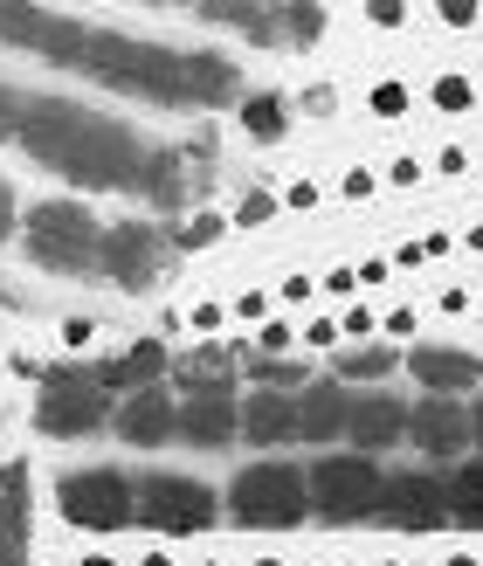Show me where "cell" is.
I'll use <instances>...</instances> for the list:
<instances>
[{"mask_svg": "<svg viewBox=\"0 0 483 566\" xmlns=\"http://www.w3.org/2000/svg\"><path fill=\"white\" fill-rule=\"evenodd\" d=\"M83 70H91L97 83H111V91H125V97L187 104V55L159 49V42H132V35H111V28H91Z\"/></svg>", "mask_w": 483, "mask_h": 566, "instance_id": "7a4b0ae2", "label": "cell"}, {"mask_svg": "<svg viewBox=\"0 0 483 566\" xmlns=\"http://www.w3.org/2000/svg\"><path fill=\"white\" fill-rule=\"evenodd\" d=\"M387 180H393V187H414V180H421V166H414V159H393V174H387Z\"/></svg>", "mask_w": 483, "mask_h": 566, "instance_id": "ab89813d", "label": "cell"}, {"mask_svg": "<svg viewBox=\"0 0 483 566\" xmlns=\"http://www.w3.org/2000/svg\"><path fill=\"white\" fill-rule=\"evenodd\" d=\"M401 104H408V91H401V83H380V91H374V111H380V118H393Z\"/></svg>", "mask_w": 483, "mask_h": 566, "instance_id": "d6a6232c", "label": "cell"}, {"mask_svg": "<svg viewBox=\"0 0 483 566\" xmlns=\"http://www.w3.org/2000/svg\"><path fill=\"white\" fill-rule=\"evenodd\" d=\"M401 14H408V0H374V21H380V28H393Z\"/></svg>", "mask_w": 483, "mask_h": 566, "instance_id": "d590c367", "label": "cell"}, {"mask_svg": "<svg viewBox=\"0 0 483 566\" xmlns=\"http://www.w3.org/2000/svg\"><path fill=\"white\" fill-rule=\"evenodd\" d=\"M214 235H221V221L201 214V221H187V235H180V242H187V249H201V242H214Z\"/></svg>", "mask_w": 483, "mask_h": 566, "instance_id": "836d02e7", "label": "cell"}, {"mask_svg": "<svg viewBox=\"0 0 483 566\" xmlns=\"http://www.w3.org/2000/svg\"><path fill=\"white\" fill-rule=\"evenodd\" d=\"M21 146L42 166H55V174H70L76 187H132L138 166H146V146H138L118 118L76 111L63 97L21 104Z\"/></svg>", "mask_w": 483, "mask_h": 566, "instance_id": "6da1fadb", "label": "cell"}, {"mask_svg": "<svg viewBox=\"0 0 483 566\" xmlns=\"http://www.w3.org/2000/svg\"><path fill=\"white\" fill-rule=\"evenodd\" d=\"M255 374H263V387H276V394H283V387L297 380V366H283V359H263V366H255Z\"/></svg>", "mask_w": 483, "mask_h": 566, "instance_id": "4dcf8cb0", "label": "cell"}, {"mask_svg": "<svg viewBox=\"0 0 483 566\" xmlns=\"http://www.w3.org/2000/svg\"><path fill=\"white\" fill-rule=\"evenodd\" d=\"M346 421H353V394L338 387V380H318V387L297 394V436H304V442L346 436Z\"/></svg>", "mask_w": 483, "mask_h": 566, "instance_id": "5bb4252c", "label": "cell"}, {"mask_svg": "<svg viewBox=\"0 0 483 566\" xmlns=\"http://www.w3.org/2000/svg\"><path fill=\"white\" fill-rule=\"evenodd\" d=\"M346 429H353L359 449H387V442H401V436H408V408H401V401H387V394H359Z\"/></svg>", "mask_w": 483, "mask_h": 566, "instance_id": "2e32d148", "label": "cell"}, {"mask_svg": "<svg viewBox=\"0 0 483 566\" xmlns=\"http://www.w3.org/2000/svg\"><path fill=\"white\" fill-rule=\"evenodd\" d=\"M21 242H28V256L55 276H97L104 229L91 221V208H76V201H42V208H28Z\"/></svg>", "mask_w": 483, "mask_h": 566, "instance_id": "3957f363", "label": "cell"}, {"mask_svg": "<svg viewBox=\"0 0 483 566\" xmlns=\"http://www.w3.org/2000/svg\"><path fill=\"white\" fill-rule=\"evenodd\" d=\"M0 42L42 55V63H76L83 70L91 28H76L70 14H49V8H35V0H0Z\"/></svg>", "mask_w": 483, "mask_h": 566, "instance_id": "52a82bcc", "label": "cell"}, {"mask_svg": "<svg viewBox=\"0 0 483 566\" xmlns=\"http://www.w3.org/2000/svg\"><path fill=\"white\" fill-rule=\"evenodd\" d=\"M229 512L242 525H297L311 512V484H304V470L297 463H255L235 476V491H229Z\"/></svg>", "mask_w": 483, "mask_h": 566, "instance_id": "277c9868", "label": "cell"}, {"mask_svg": "<svg viewBox=\"0 0 483 566\" xmlns=\"http://www.w3.org/2000/svg\"><path fill=\"white\" fill-rule=\"evenodd\" d=\"M435 104L442 111H470V76H442L435 83Z\"/></svg>", "mask_w": 483, "mask_h": 566, "instance_id": "83f0119b", "label": "cell"}, {"mask_svg": "<svg viewBox=\"0 0 483 566\" xmlns=\"http://www.w3.org/2000/svg\"><path fill=\"white\" fill-rule=\"evenodd\" d=\"M470 442H483V401L470 408Z\"/></svg>", "mask_w": 483, "mask_h": 566, "instance_id": "60d3db41", "label": "cell"}, {"mask_svg": "<svg viewBox=\"0 0 483 566\" xmlns=\"http://www.w3.org/2000/svg\"><path fill=\"white\" fill-rule=\"evenodd\" d=\"M132 449H159V442H174V429H180V408H174V394H159V387H138V394H125V408H118V421H111Z\"/></svg>", "mask_w": 483, "mask_h": 566, "instance_id": "4fadbf2b", "label": "cell"}, {"mask_svg": "<svg viewBox=\"0 0 483 566\" xmlns=\"http://www.w3.org/2000/svg\"><path fill=\"white\" fill-rule=\"evenodd\" d=\"M55 504H63V518L83 525V532H118L125 518H138V491L132 476L118 470H76L55 484Z\"/></svg>", "mask_w": 483, "mask_h": 566, "instance_id": "8992f818", "label": "cell"}, {"mask_svg": "<svg viewBox=\"0 0 483 566\" xmlns=\"http://www.w3.org/2000/svg\"><path fill=\"white\" fill-rule=\"evenodd\" d=\"M374 512L387 525H401V532H435L449 518V484L442 476H380V504Z\"/></svg>", "mask_w": 483, "mask_h": 566, "instance_id": "8fae6325", "label": "cell"}, {"mask_svg": "<svg viewBox=\"0 0 483 566\" xmlns=\"http://www.w3.org/2000/svg\"><path fill=\"white\" fill-rule=\"evenodd\" d=\"M235 429H242V415H235L229 394H187V401H180V429H174V436H187L193 449H221Z\"/></svg>", "mask_w": 483, "mask_h": 566, "instance_id": "9a60e30c", "label": "cell"}, {"mask_svg": "<svg viewBox=\"0 0 483 566\" xmlns=\"http://www.w3.org/2000/svg\"><path fill=\"white\" fill-rule=\"evenodd\" d=\"M242 436L263 442V449L291 442V436H297V401H291V394H276V387H263V394L242 408Z\"/></svg>", "mask_w": 483, "mask_h": 566, "instance_id": "e0dca14e", "label": "cell"}, {"mask_svg": "<svg viewBox=\"0 0 483 566\" xmlns=\"http://www.w3.org/2000/svg\"><path fill=\"white\" fill-rule=\"evenodd\" d=\"M35 421H42V436H55V442L97 436L104 421H111L104 380H97V374H42V401H35Z\"/></svg>", "mask_w": 483, "mask_h": 566, "instance_id": "5b68a950", "label": "cell"}, {"mask_svg": "<svg viewBox=\"0 0 483 566\" xmlns=\"http://www.w3.org/2000/svg\"><path fill=\"white\" fill-rule=\"evenodd\" d=\"M270 208H276L270 193H249V201H242V221H270Z\"/></svg>", "mask_w": 483, "mask_h": 566, "instance_id": "74e56055", "label": "cell"}, {"mask_svg": "<svg viewBox=\"0 0 483 566\" xmlns=\"http://www.w3.org/2000/svg\"><path fill=\"white\" fill-rule=\"evenodd\" d=\"M138 518L153 532H208L214 525V497L193 476H146L138 484Z\"/></svg>", "mask_w": 483, "mask_h": 566, "instance_id": "9c48e42d", "label": "cell"}, {"mask_svg": "<svg viewBox=\"0 0 483 566\" xmlns=\"http://www.w3.org/2000/svg\"><path fill=\"white\" fill-rule=\"evenodd\" d=\"M366 193H374V174H359V166H353V174H346V201H366Z\"/></svg>", "mask_w": 483, "mask_h": 566, "instance_id": "f35d334b", "label": "cell"}, {"mask_svg": "<svg viewBox=\"0 0 483 566\" xmlns=\"http://www.w3.org/2000/svg\"><path fill=\"white\" fill-rule=\"evenodd\" d=\"M346 374H353V380H380V374H393V353H387V346H366V353L346 359Z\"/></svg>", "mask_w": 483, "mask_h": 566, "instance_id": "4316f807", "label": "cell"}, {"mask_svg": "<svg viewBox=\"0 0 483 566\" xmlns=\"http://www.w3.org/2000/svg\"><path fill=\"white\" fill-rule=\"evenodd\" d=\"M435 14H442L449 28H470V21H476V0H435Z\"/></svg>", "mask_w": 483, "mask_h": 566, "instance_id": "f546056e", "label": "cell"}, {"mask_svg": "<svg viewBox=\"0 0 483 566\" xmlns=\"http://www.w3.org/2000/svg\"><path fill=\"white\" fill-rule=\"evenodd\" d=\"M159 374H166V353H159L153 338H146V346H132V353H118V359H111L97 380H104V387H125V394H138V387H153Z\"/></svg>", "mask_w": 483, "mask_h": 566, "instance_id": "7402d4cb", "label": "cell"}, {"mask_svg": "<svg viewBox=\"0 0 483 566\" xmlns=\"http://www.w3.org/2000/svg\"><path fill=\"white\" fill-rule=\"evenodd\" d=\"M235 91H242V76L229 55H187V104L214 111V104H235Z\"/></svg>", "mask_w": 483, "mask_h": 566, "instance_id": "d6986e66", "label": "cell"}, {"mask_svg": "<svg viewBox=\"0 0 483 566\" xmlns=\"http://www.w3.org/2000/svg\"><path fill=\"white\" fill-rule=\"evenodd\" d=\"M0 566H21V532H14V518H0Z\"/></svg>", "mask_w": 483, "mask_h": 566, "instance_id": "1f68e13d", "label": "cell"}, {"mask_svg": "<svg viewBox=\"0 0 483 566\" xmlns=\"http://www.w3.org/2000/svg\"><path fill=\"white\" fill-rule=\"evenodd\" d=\"M97 270L111 283H125V291H146V283L159 276V229L153 221H118V229H104Z\"/></svg>", "mask_w": 483, "mask_h": 566, "instance_id": "30bf717a", "label": "cell"}, {"mask_svg": "<svg viewBox=\"0 0 483 566\" xmlns=\"http://www.w3.org/2000/svg\"><path fill=\"white\" fill-rule=\"evenodd\" d=\"M242 125H249L255 138H276V132H283V97H249V104H242Z\"/></svg>", "mask_w": 483, "mask_h": 566, "instance_id": "484cf974", "label": "cell"}, {"mask_svg": "<svg viewBox=\"0 0 483 566\" xmlns=\"http://www.w3.org/2000/svg\"><path fill=\"white\" fill-rule=\"evenodd\" d=\"M318 28H325L318 0H291V8H276V42H318Z\"/></svg>", "mask_w": 483, "mask_h": 566, "instance_id": "cb8c5ba5", "label": "cell"}, {"mask_svg": "<svg viewBox=\"0 0 483 566\" xmlns=\"http://www.w3.org/2000/svg\"><path fill=\"white\" fill-rule=\"evenodd\" d=\"M304 484H311V512H325V518H366L380 504V470L366 463V457H325L318 470H304Z\"/></svg>", "mask_w": 483, "mask_h": 566, "instance_id": "ba28073f", "label": "cell"}, {"mask_svg": "<svg viewBox=\"0 0 483 566\" xmlns=\"http://www.w3.org/2000/svg\"><path fill=\"white\" fill-rule=\"evenodd\" d=\"M14 235V193H8V180H0V242Z\"/></svg>", "mask_w": 483, "mask_h": 566, "instance_id": "8d00e7d4", "label": "cell"}, {"mask_svg": "<svg viewBox=\"0 0 483 566\" xmlns=\"http://www.w3.org/2000/svg\"><path fill=\"white\" fill-rule=\"evenodd\" d=\"M449 512L470 518V525H483V457H476V463H463V476L449 484Z\"/></svg>", "mask_w": 483, "mask_h": 566, "instance_id": "d4e9b609", "label": "cell"}, {"mask_svg": "<svg viewBox=\"0 0 483 566\" xmlns=\"http://www.w3.org/2000/svg\"><path fill=\"white\" fill-rule=\"evenodd\" d=\"M229 366H235V353L201 346V353L180 366V380H187V394H229Z\"/></svg>", "mask_w": 483, "mask_h": 566, "instance_id": "603a6c76", "label": "cell"}, {"mask_svg": "<svg viewBox=\"0 0 483 566\" xmlns=\"http://www.w3.org/2000/svg\"><path fill=\"white\" fill-rule=\"evenodd\" d=\"M255 346H263V353H270V359H276V353H283V346H291V325H263V338H255Z\"/></svg>", "mask_w": 483, "mask_h": 566, "instance_id": "e575fe53", "label": "cell"}, {"mask_svg": "<svg viewBox=\"0 0 483 566\" xmlns=\"http://www.w3.org/2000/svg\"><path fill=\"white\" fill-rule=\"evenodd\" d=\"M408 442L421 449V457H463L470 415H463L456 394H429L421 408H408Z\"/></svg>", "mask_w": 483, "mask_h": 566, "instance_id": "7c38bea8", "label": "cell"}, {"mask_svg": "<svg viewBox=\"0 0 483 566\" xmlns=\"http://www.w3.org/2000/svg\"><path fill=\"white\" fill-rule=\"evenodd\" d=\"M14 132H21V97L0 83V138H14Z\"/></svg>", "mask_w": 483, "mask_h": 566, "instance_id": "f1b7e54d", "label": "cell"}, {"mask_svg": "<svg viewBox=\"0 0 483 566\" xmlns=\"http://www.w3.org/2000/svg\"><path fill=\"white\" fill-rule=\"evenodd\" d=\"M208 21H221V28H242L249 42H276V8L270 0H193Z\"/></svg>", "mask_w": 483, "mask_h": 566, "instance_id": "44dd1931", "label": "cell"}, {"mask_svg": "<svg viewBox=\"0 0 483 566\" xmlns=\"http://www.w3.org/2000/svg\"><path fill=\"white\" fill-rule=\"evenodd\" d=\"M408 366H414V380L429 387V394H463V387L483 374V366H476L470 353H456V346H421Z\"/></svg>", "mask_w": 483, "mask_h": 566, "instance_id": "ac0fdd59", "label": "cell"}, {"mask_svg": "<svg viewBox=\"0 0 483 566\" xmlns=\"http://www.w3.org/2000/svg\"><path fill=\"white\" fill-rule=\"evenodd\" d=\"M138 193H146L153 208H180L187 201V159L180 153H146V166H138Z\"/></svg>", "mask_w": 483, "mask_h": 566, "instance_id": "ffe728a7", "label": "cell"}]
</instances>
